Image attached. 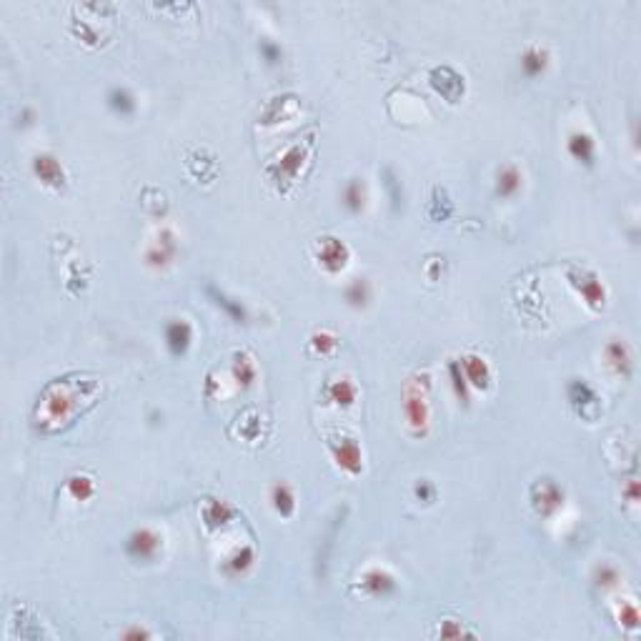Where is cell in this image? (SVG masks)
I'll use <instances>...</instances> for the list:
<instances>
[{"label":"cell","instance_id":"7a4b0ae2","mask_svg":"<svg viewBox=\"0 0 641 641\" xmlns=\"http://www.w3.org/2000/svg\"><path fill=\"white\" fill-rule=\"evenodd\" d=\"M318 261H321V266L326 271L336 273L348 261V249L341 241H336V238H324V241L318 243Z\"/></svg>","mask_w":641,"mask_h":641},{"label":"cell","instance_id":"9a60e30c","mask_svg":"<svg viewBox=\"0 0 641 641\" xmlns=\"http://www.w3.org/2000/svg\"><path fill=\"white\" fill-rule=\"evenodd\" d=\"M108 108L118 116H133L136 113V98L125 88H113L108 93Z\"/></svg>","mask_w":641,"mask_h":641},{"label":"cell","instance_id":"83f0119b","mask_svg":"<svg viewBox=\"0 0 641 641\" xmlns=\"http://www.w3.org/2000/svg\"><path fill=\"white\" fill-rule=\"evenodd\" d=\"M235 379H238V383H246V386L253 381V366L249 364V359L238 356V361H235Z\"/></svg>","mask_w":641,"mask_h":641},{"label":"cell","instance_id":"d4e9b609","mask_svg":"<svg viewBox=\"0 0 641 641\" xmlns=\"http://www.w3.org/2000/svg\"><path fill=\"white\" fill-rule=\"evenodd\" d=\"M231 514H233V511L228 509L226 503H221V501H213V503H211V509L206 511L208 526H218V524H226V518H231Z\"/></svg>","mask_w":641,"mask_h":641},{"label":"cell","instance_id":"7c38bea8","mask_svg":"<svg viewBox=\"0 0 641 641\" xmlns=\"http://www.w3.org/2000/svg\"><path fill=\"white\" fill-rule=\"evenodd\" d=\"M607 361L613 371L621 373V376H627L631 371V353H629V348L621 341H611L607 346Z\"/></svg>","mask_w":641,"mask_h":641},{"label":"cell","instance_id":"f546056e","mask_svg":"<svg viewBox=\"0 0 641 641\" xmlns=\"http://www.w3.org/2000/svg\"><path fill=\"white\" fill-rule=\"evenodd\" d=\"M313 346H316L321 353H326L328 348L336 346V341H333V336H328V333H316V336H313Z\"/></svg>","mask_w":641,"mask_h":641},{"label":"cell","instance_id":"f1b7e54d","mask_svg":"<svg viewBox=\"0 0 641 641\" xmlns=\"http://www.w3.org/2000/svg\"><path fill=\"white\" fill-rule=\"evenodd\" d=\"M261 53H263V58L269 63H278L281 61V48L278 45H273L271 41H261Z\"/></svg>","mask_w":641,"mask_h":641},{"label":"cell","instance_id":"cb8c5ba5","mask_svg":"<svg viewBox=\"0 0 641 641\" xmlns=\"http://www.w3.org/2000/svg\"><path fill=\"white\" fill-rule=\"evenodd\" d=\"M251 561H253V551H251V549H241L235 556H231L226 561V571L228 574H241V571L249 569Z\"/></svg>","mask_w":641,"mask_h":641},{"label":"cell","instance_id":"e0dca14e","mask_svg":"<svg viewBox=\"0 0 641 641\" xmlns=\"http://www.w3.org/2000/svg\"><path fill=\"white\" fill-rule=\"evenodd\" d=\"M271 501H273V509H276L281 516H291V514H293V509H296L293 494H291V489L286 486V483H278V486H273V491H271Z\"/></svg>","mask_w":641,"mask_h":641},{"label":"cell","instance_id":"603a6c76","mask_svg":"<svg viewBox=\"0 0 641 641\" xmlns=\"http://www.w3.org/2000/svg\"><path fill=\"white\" fill-rule=\"evenodd\" d=\"M208 293L216 298V304L218 306H223L226 308V313L231 318H235V321H246V308H243L238 301H233V298H228V296H223V293H218L216 288H208Z\"/></svg>","mask_w":641,"mask_h":641},{"label":"cell","instance_id":"d6986e66","mask_svg":"<svg viewBox=\"0 0 641 641\" xmlns=\"http://www.w3.org/2000/svg\"><path fill=\"white\" fill-rule=\"evenodd\" d=\"M173 251H176L173 235L168 233V231H163V241L158 238V243H156V246L148 251V261L156 263V266H163V263H168V258L173 255Z\"/></svg>","mask_w":641,"mask_h":641},{"label":"cell","instance_id":"44dd1931","mask_svg":"<svg viewBox=\"0 0 641 641\" xmlns=\"http://www.w3.org/2000/svg\"><path fill=\"white\" fill-rule=\"evenodd\" d=\"M331 401H336L338 406H351L353 401H356V386H353L351 381H336L331 386Z\"/></svg>","mask_w":641,"mask_h":641},{"label":"cell","instance_id":"1f68e13d","mask_svg":"<svg viewBox=\"0 0 641 641\" xmlns=\"http://www.w3.org/2000/svg\"><path fill=\"white\" fill-rule=\"evenodd\" d=\"M416 494H419L421 498H426V501H428V498H434V489H431L426 481H421L419 486H416Z\"/></svg>","mask_w":641,"mask_h":641},{"label":"cell","instance_id":"277c9868","mask_svg":"<svg viewBox=\"0 0 641 641\" xmlns=\"http://www.w3.org/2000/svg\"><path fill=\"white\" fill-rule=\"evenodd\" d=\"M191 341H193V331H191V326L186 321H171L166 326V346L173 356H183Z\"/></svg>","mask_w":641,"mask_h":641},{"label":"cell","instance_id":"4dcf8cb0","mask_svg":"<svg viewBox=\"0 0 641 641\" xmlns=\"http://www.w3.org/2000/svg\"><path fill=\"white\" fill-rule=\"evenodd\" d=\"M624 624H627L629 629H634L636 624H639V613H636L634 607H627V613H624Z\"/></svg>","mask_w":641,"mask_h":641},{"label":"cell","instance_id":"2e32d148","mask_svg":"<svg viewBox=\"0 0 641 641\" xmlns=\"http://www.w3.org/2000/svg\"><path fill=\"white\" fill-rule=\"evenodd\" d=\"M366 203V191H364V183L361 180H348L344 188V206L351 211V213H361V208H364Z\"/></svg>","mask_w":641,"mask_h":641},{"label":"cell","instance_id":"4fadbf2b","mask_svg":"<svg viewBox=\"0 0 641 641\" xmlns=\"http://www.w3.org/2000/svg\"><path fill=\"white\" fill-rule=\"evenodd\" d=\"M336 459L346 471H351V474L361 471V451L351 439H341V446H336Z\"/></svg>","mask_w":641,"mask_h":641},{"label":"cell","instance_id":"52a82bcc","mask_svg":"<svg viewBox=\"0 0 641 641\" xmlns=\"http://www.w3.org/2000/svg\"><path fill=\"white\" fill-rule=\"evenodd\" d=\"M33 171H35V176H38L43 183H48V186H63V180H65L63 168L58 166V160L50 158V156H35Z\"/></svg>","mask_w":641,"mask_h":641},{"label":"cell","instance_id":"30bf717a","mask_svg":"<svg viewBox=\"0 0 641 641\" xmlns=\"http://www.w3.org/2000/svg\"><path fill=\"white\" fill-rule=\"evenodd\" d=\"M403 411H406L408 423H411L416 431H421V428L426 426V403H423V399H421V393H416V391L408 388L406 401H403Z\"/></svg>","mask_w":641,"mask_h":641},{"label":"cell","instance_id":"4316f807","mask_svg":"<svg viewBox=\"0 0 641 641\" xmlns=\"http://www.w3.org/2000/svg\"><path fill=\"white\" fill-rule=\"evenodd\" d=\"M616 581H619V571H616L613 566L601 564L599 569H596V584H601V586H613Z\"/></svg>","mask_w":641,"mask_h":641},{"label":"cell","instance_id":"9c48e42d","mask_svg":"<svg viewBox=\"0 0 641 641\" xmlns=\"http://www.w3.org/2000/svg\"><path fill=\"white\" fill-rule=\"evenodd\" d=\"M364 589L371 596H388V593H393V589H396V581H393L391 574L381 571V569H371V571L364 576Z\"/></svg>","mask_w":641,"mask_h":641},{"label":"cell","instance_id":"5b68a950","mask_svg":"<svg viewBox=\"0 0 641 641\" xmlns=\"http://www.w3.org/2000/svg\"><path fill=\"white\" fill-rule=\"evenodd\" d=\"M561 498H564V494H561V489H558L554 481H538L536 486H534V503H536V509L544 511V514L556 509L558 503H561Z\"/></svg>","mask_w":641,"mask_h":641},{"label":"cell","instance_id":"ffe728a7","mask_svg":"<svg viewBox=\"0 0 641 641\" xmlns=\"http://www.w3.org/2000/svg\"><path fill=\"white\" fill-rule=\"evenodd\" d=\"M569 399H571V403L579 408L581 414H584V408L589 403H596V396H593V391L586 386L584 381H574L571 386H569Z\"/></svg>","mask_w":641,"mask_h":641},{"label":"cell","instance_id":"6da1fadb","mask_svg":"<svg viewBox=\"0 0 641 641\" xmlns=\"http://www.w3.org/2000/svg\"><path fill=\"white\" fill-rule=\"evenodd\" d=\"M125 551H128V556L138 558V561L156 558V554L160 551V536L153 534L151 529L133 531L131 536H128V541H125Z\"/></svg>","mask_w":641,"mask_h":641},{"label":"cell","instance_id":"7402d4cb","mask_svg":"<svg viewBox=\"0 0 641 641\" xmlns=\"http://www.w3.org/2000/svg\"><path fill=\"white\" fill-rule=\"evenodd\" d=\"M368 298H371V288H368V283H366L364 278H356V281L346 288V301L351 306H366Z\"/></svg>","mask_w":641,"mask_h":641},{"label":"cell","instance_id":"d6a6232c","mask_svg":"<svg viewBox=\"0 0 641 641\" xmlns=\"http://www.w3.org/2000/svg\"><path fill=\"white\" fill-rule=\"evenodd\" d=\"M143 636H148L145 631H140V629H131V631H125L123 639H143Z\"/></svg>","mask_w":641,"mask_h":641},{"label":"cell","instance_id":"3957f363","mask_svg":"<svg viewBox=\"0 0 641 641\" xmlns=\"http://www.w3.org/2000/svg\"><path fill=\"white\" fill-rule=\"evenodd\" d=\"M461 371L463 376H466V381H469L474 388H481V391H486L491 383V371L489 366H486V361L481 359V356H474V353H469V356H463L461 361Z\"/></svg>","mask_w":641,"mask_h":641},{"label":"cell","instance_id":"ac0fdd59","mask_svg":"<svg viewBox=\"0 0 641 641\" xmlns=\"http://www.w3.org/2000/svg\"><path fill=\"white\" fill-rule=\"evenodd\" d=\"M448 379H451V388H454L456 399L466 403V401H469V381L463 376L459 361H451V364H448Z\"/></svg>","mask_w":641,"mask_h":641},{"label":"cell","instance_id":"8fae6325","mask_svg":"<svg viewBox=\"0 0 641 641\" xmlns=\"http://www.w3.org/2000/svg\"><path fill=\"white\" fill-rule=\"evenodd\" d=\"M521 191V173L514 166H503L496 176V193L501 198H514Z\"/></svg>","mask_w":641,"mask_h":641},{"label":"cell","instance_id":"ba28073f","mask_svg":"<svg viewBox=\"0 0 641 641\" xmlns=\"http://www.w3.org/2000/svg\"><path fill=\"white\" fill-rule=\"evenodd\" d=\"M569 278H571V283L576 286V288L584 293V298L589 301L591 306H601L604 304V288H601V283L596 281L593 276H589V273H569Z\"/></svg>","mask_w":641,"mask_h":641},{"label":"cell","instance_id":"8992f818","mask_svg":"<svg viewBox=\"0 0 641 641\" xmlns=\"http://www.w3.org/2000/svg\"><path fill=\"white\" fill-rule=\"evenodd\" d=\"M569 153H571L574 160H579L584 166H593V158H596V145L593 140L586 136V133H571L569 136Z\"/></svg>","mask_w":641,"mask_h":641},{"label":"cell","instance_id":"5bb4252c","mask_svg":"<svg viewBox=\"0 0 641 641\" xmlns=\"http://www.w3.org/2000/svg\"><path fill=\"white\" fill-rule=\"evenodd\" d=\"M546 63H549V56H546V50L541 48H529L521 56V70H524V76L529 78H538L541 73L546 70Z\"/></svg>","mask_w":641,"mask_h":641},{"label":"cell","instance_id":"484cf974","mask_svg":"<svg viewBox=\"0 0 641 641\" xmlns=\"http://www.w3.org/2000/svg\"><path fill=\"white\" fill-rule=\"evenodd\" d=\"M68 486H70V491L76 494V498H81V501L93 494V486H90V481L85 479V476H76V479H70Z\"/></svg>","mask_w":641,"mask_h":641}]
</instances>
